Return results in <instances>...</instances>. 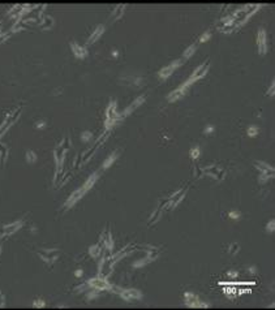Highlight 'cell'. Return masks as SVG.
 I'll list each match as a JSON object with an SVG mask.
<instances>
[{"label": "cell", "mask_w": 275, "mask_h": 310, "mask_svg": "<svg viewBox=\"0 0 275 310\" xmlns=\"http://www.w3.org/2000/svg\"><path fill=\"white\" fill-rule=\"evenodd\" d=\"M187 86H189V84H188V82H187V84L184 85V86H181V87H179L178 90L172 91L170 95H168V100H170V102H175V100H178L179 98H181L184 94H185V91H187V89H185Z\"/></svg>", "instance_id": "cell-4"}, {"label": "cell", "mask_w": 275, "mask_h": 310, "mask_svg": "<svg viewBox=\"0 0 275 310\" xmlns=\"http://www.w3.org/2000/svg\"><path fill=\"white\" fill-rule=\"evenodd\" d=\"M184 193H185V190H180L178 194H176V195H174V197L171 198V205H172V206H174V205H176V203H178V202L180 201V199H181V197L184 195Z\"/></svg>", "instance_id": "cell-14"}, {"label": "cell", "mask_w": 275, "mask_h": 310, "mask_svg": "<svg viewBox=\"0 0 275 310\" xmlns=\"http://www.w3.org/2000/svg\"><path fill=\"white\" fill-rule=\"evenodd\" d=\"M95 180H97V173L95 175H93V176H90V179L88 180V181H86V184L82 188H84L85 190H89L90 189V186H93V184L95 183Z\"/></svg>", "instance_id": "cell-13"}, {"label": "cell", "mask_w": 275, "mask_h": 310, "mask_svg": "<svg viewBox=\"0 0 275 310\" xmlns=\"http://www.w3.org/2000/svg\"><path fill=\"white\" fill-rule=\"evenodd\" d=\"M207 69H209V61L207 63H205V64H202L201 66H198V69L197 70H194V73L190 76V78H189V81H188V84H192V82H194V81H197V80H199L201 77H203L206 74V72H207Z\"/></svg>", "instance_id": "cell-1"}, {"label": "cell", "mask_w": 275, "mask_h": 310, "mask_svg": "<svg viewBox=\"0 0 275 310\" xmlns=\"http://www.w3.org/2000/svg\"><path fill=\"white\" fill-rule=\"evenodd\" d=\"M267 229H269V231H274V220L270 222V226L267 224Z\"/></svg>", "instance_id": "cell-22"}, {"label": "cell", "mask_w": 275, "mask_h": 310, "mask_svg": "<svg viewBox=\"0 0 275 310\" xmlns=\"http://www.w3.org/2000/svg\"><path fill=\"white\" fill-rule=\"evenodd\" d=\"M90 284L94 285V287L98 288V289H108V288H111L107 283H106L104 280H102V279H94V280H90Z\"/></svg>", "instance_id": "cell-8"}, {"label": "cell", "mask_w": 275, "mask_h": 310, "mask_svg": "<svg viewBox=\"0 0 275 310\" xmlns=\"http://www.w3.org/2000/svg\"><path fill=\"white\" fill-rule=\"evenodd\" d=\"M196 48H197V46H196V45H192V46L189 47V48H188V50L185 51V52H184V57H185V59L190 57L192 55H193V52L196 51Z\"/></svg>", "instance_id": "cell-15"}, {"label": "cell", "mask_w": 275, "mask_h": 310, "mask_svg": "<svg viewBox=\"0 0 275 310\" xmlns=\"http://www.w3.org/2000/svg\"><path fill=\"white\" fill-rule=\"evenodd\" d=\"M258 133V129L256 128V127H250L249 129H248V134L250 136V137H254Z\"/></svg>", "instance_id": "cell-18"}, {"label": "cell", "mask_w": 275, "mask_h": 310, "mask_svg": "<svg viewBox=\"0 0 275 310\" xmlns=\"http://www.w3.org/2000/svg\"><path fill=\"white\" fill-rule=\"evenodd\" d=\"M144 100H145V97H140V98H137V100H134V102H133V103L127 108V111H125V113H131V112L133 111V109H136L141 103H142Z\"/></svg>", "instance_id": "cell-9"}, {"label": "cell", "mask_w": 275, "mask_h": 310, "mask_svg": "<svg viewBox=\"0 0 275 310\" xmlns=\"http://www.w3.org/2000/svg\"><path fill=\"white\" fill-rule=\"evenodd\" d=\"M190 155H192V158H198V155H199V149H198V147L193 149V150L190 151Z\"/></svg>", "instance_id": "cell-20"}, {"label": "cell", "mask_w": 275, "mask_h": 310, "mask_svg": "<svg viewBox=\"0 0 275 310\" xmlns=\"http://www.w3.org/2000/svg\"><path fill=\"white\" fill-rule=\"evenodd\" d=\"M85 192H86V190L84 189V188H81V189H78L77 192H74V193H73V194H72V195H70V197H69V199H68V201H66V207H68V206H72V205H74V203H76V202L78 201V199H80V198L82 197V195H84V193H85Z\"/></svg>", "instance_id": "cell-6"}, {"label": "cell", "mask_w": 275, "mask_h": 310, "mask_svg": "<svg viewBox=\"0 0 275 310\" xmlns=\"http://www.w3.org/2000/svg\"><path fill=\"white\" fill-rule=\"evenodd\" d=\"M20 227V223H13L12 226H7V227H4L3 229H0V232L2 233H5V235H8V233H11V232H13V231L16 229V228H18Z\"/></svg>", "instance_id": "cell-11"}, {"label": "cell", "mask_w": 275, "mask_h": 310, "mask_svg": "<svg viewBox=\"0 0 275 310\" xmlns=\"http://www.w3.org/2000/svg\"><path fill=\"white\" fill-rule=\"evenodd\" d=\"M121 297L127 301H136L141 299V293L136 289H129V291H121Z\"/></svg>", "instance_id": "cell-3"}, {"label": "cell", "mask_w": 275, "mask_h": 310, "mask_svg": "<svg viewBox=\"0 0 275 310\" xmlns=\"http://www.w3.org/2000/svg\"><path fill=\"white\" fill-rule=\"evenodd\" d=\"M27 159H31V160H34V159H35L33 152H27Z\"/></svg>", "instance_id": "cell-23"}, {"label": "cell", "mask_w": 275, "mask_h": 310, "mask_svg": "<svg viewBox=\"0 0 275 310\" xmlns=\"http://www.w3.org/2000/svg\"><path fill=\"white\" fill-rule=\"evenodd\" d=\"M115 159H116V152H113V154H112V155H110V158H108V159H107V160H106V162H104L103 167H104V168H108V167H110V164H111V163H112V162H113V160H115Z\"/></svg>", "instance_id": "cell-16"}, {"label": "cell", "mask_w": 275, "mask_h": 310, "mask_svg": "<svg viewBox=\"0 0 275 310\" xmlns=\"http://www.w3.org/2000/svg\"><path fill=\"white\" fill-rule=\"evenodd\" d=\"M90 253H91V256L97 257L98 254H99V246H93V248L90 249Z\"/></svg>", "instance_id": "cell-19"}, {"label": "cell", "mask_w": 275, "mask_h": 310, "mask_svg": "<svg viewBox=\"0 0 275 310\" xmlns=\"http://www.w3.org/2000/svg\"><path fill=\"white\" fill-rule=\"evenodd\" d=\"M185 302H187V305H189V306H202V308L206 306V305L199 304L197 297H196L194 295H192V293H187L185 295Z\"/></svg>", "instance_id": "cell-7"}, {"label": "cell", "mask_w": 275, "mask_h": 310, "mask_svg": "<svg viewBox=\"0 0 275 310\" xmlns=\"http://www.w3.org/2000/svg\"><path fill=\"white\" fill-rule=\"evenodd\" d=\"M73 48H74L76 55H78V56H84V55H85V50L82 48V47H78L77 45H73Z\"/></svg>", "instance_id": "cell-17"}, {"label": "cell", "mask_w": 275, "mask_h": 310, "mask_svg": "<svg viewBox=\"0 0 275 310\" xmlns=\"http://www.w3.org/2000/svg\"><path fill=\"white\" fill-rule=\"evenodd\" d=\"M179 65H180V60L174 61V63H171L170 65L164 66V68L159 72V77H160V78H167L168 76H171V74L174 73V70H175L176 68H178Z\"/></svg>", "instance_id": "cell-2"}, {"label": "cell", "mask_w": 275, "mask_h": 310, "mask_svg": "<svg viewBox=\"0 0 275 310\" xmlns=\"http://www.w3.org/2000/svg\"><path fill=\"white\" fill-rule=\"evenodd\" d=\"M209 38H210V34H209V33H207V34H203L202 38H201V42H205V41H207Z\"/></svg>", "instance_id": "cell-21"}, {"label": "cell", "mask_w": 275, "mask_h": 310, "mask_svg": "<svg viewBox=\"0 0 275 310\" xmlns=\"http://www.w3.org/2000/svg\"><path fill=\"white\" fill-rule=\"evenodd\" d=\"M258 48H260L261 54H265L267 50V43H266V33L264 30H261L258 33Z\"/></svg>", "instance_id": "cell-5"}, {"label": "cell", "mask_w": 275, "mask_h": 310, "mask_svg": "<svg viewBox=\"0 0 275 310\" xmlns=\"http://www.w3.org/2000/svg\"><path fill=\"white\" fill-rule=\"evenodd\" d=\"M103 30H104V27H103V26H98V27H97V30L94 31V33H93V35H91V37H90V39H89V43H94V42H95L97 39H98V38H99L100 35H102V33H103Z\"/></svg>", "instance_id": "cell-10"}, {"label": "cell", "mask_w": 275, "mask_h": 310, "mask_svg": "<svg viewBox=\"0 0 275 310\" xmlns=\"http://www.w3.org/2000/svg\"><path fill=\"white\" fill-rule=\"evenodd\" d=\"M206 132H207V133H210V132H213V128H211V127H210V128H207V129H206Z\"/></svg>", "instance_id": "cell-25"}, {"label": "cell", "mask_w": 275, "mask_h": 310, "mask_svg": "<svg viewBox=\"0 0 275 310\" xmlns=\"http://www.w3.org/2000/svg\"><path fill=\"white\" fill-rule=\"evenodd\" d=\"M103 238H104L103 242L106 244V246H107V249H111L113 244H112V241H111V237H110V232H108V231H106V232H104Z\"/></svg>", "instance_id": "cell-12"}, {"label": "cell", "mask_w": 275, "mask_h": 310, "mask_svg": "<svg viewBox=\"0 0 275 310\" xmlns=\"http://www.w3.org/2000/svg\"><path fill=\"white\" fill-rule=\"evenodd\" d=\"M230 216L231 218H239V213H231Z\"/></svg>", "instance_id": "cell-24"}, {"label": "cell", "mask_w": 275, "mask_h": 310, "mask_svg": "<svg viewBox=\"0 0 275 310\" xmlns=\"http://www.w3.org/2000/svg\"><path fill=\"white\" fill-rule=\"evenodd\" d=\"M230 276H232V278L236 276V272H230Z\"/></svg>", "instance_id": "cell-26"}]
</instances>
